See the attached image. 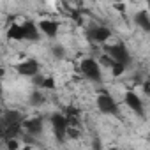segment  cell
<instances>
[{
    "label": "cell",
    "mask_w": 150,
    "mask_h": 150,
    "mask_svg": "<svg viewBox=\"0 0 150 150\" xmlns=\"http://www.w3.org/2000/svg\"><path fill=\"white\" fill-rule=\"evenodd\" d=\"M39 30H41V28H39L34 21L27 20V21H23L21 25L13 23V25L9 27V30H7V37H9L11 41H39V39H41Z\"/></svg>",
    "instance_id": "obj_1"
},
{
    "label": "cell",
    "mask_w": 150,
    "mask_h": 150,
    "mask_svg": "<svg viewBox=\"0 0 150 150\" xmlns=\"http://www.w3.org/2000/svg\"><path fill=\"white\" fill-rule=\"evenodd\" d=\"M23 115L14 110H7L2 115V136L4 139L7 138H16L21 129H23Z\"/></svg>",
    "instance_id": "obj_2"
},
{
    "label": "cell",
    "mask_w": 150,
    "mask_h": 150,
    "mask_svg": "<svg viewBox=\"0 0 150 150\" xmlns=\"http://www.w3.org/2000/svg\"><path fill=\"white\" fill-rule=\"evenodd\" d=\"M80 71L85 78L90 81H101L103 80V72H101V62L94 58H83L80 62Z\"/></svg>",
    "instance_id": "obj_3"
},
{
    "label": "cell",
    "mask_w": 150,
    "mask_h": 150,
    "mask_svg": "<svg viewBox=\"0 0 150 150\" xmlns=\"http://www.w3.org/2000/svg\"><path fill=\"white\" fill-rule=\"evenodd\" d=\"M50 122H51V129H53V134H55V138L62 143L64 139H65V136H67V131H69V120H67V115H62V113H53L51 115V118H50Z\"/></svg>",
    "instance_id": "obj_4"
},
{
    "label": "cell",
    "mask_w": 150,
    "mask_h": 150,
    "mask_svg": "<svg viewBox=\"0 0 150 150\" xmlns=\"http://www.w3.org/2000/svg\"><path fill=\"white\" fill-rule=\"evenodd\" d=\"M97 108H99V111L101 113H104V115H118V103L108 94V92H101L99 96H97Z\"/></svg>",
    "instance_id": "obj_5"
},
{
    "label": "cell",
    "mask_w": 150,
    "mask_h": 150,
    "mask_svg": "<svg viewBox=\"0 0 150 150\" xmlns=\"http://www.w3.org/2000/svg\"><path fill=\"white\" fill-rule=\"evenodd\" d=\"M106 53H108L115 62H120V64H124V65H129L131 60H132L129 50H127L125 44H122V42H117V44H113V46H108V48H106Z\"/></svg>",
    "instance_id": "obj_6"
},
{
    "label": "cell",
    "mask_w": 150,
    "mask_h": 150,
    "mask_svg": "<svg viewBox=\"0 0 150 150\" xmlns=\"http://www.w3.org/2000/svg\"><path fill=\"white\" fill-rule=\"evenodd\" d=\"M111 37V30L108 27H103V25H92L90 28H87V39L90 42H96V44H101L104 41H108Z\"/></svg>",
    "instance_id": "obj_7"
},
{
    "label": "cell",
    "mask_w": 150,
    "mask_h": 150,
    "mask_svg": "<svg viewBox=\"0 0 150 150\" xmlns=\"http://www.w3.org/2000/svg\"><path fill=\"white\" fill-rule=\"evenodd\" d=\"M16 71H18V74H21V76H25V78H34V76H37V72H39V62L34 60V58L23 60V62L18 64Z\"/></svg>",
    "instance_id": "obj_8"
},
{
    "label": "cell",
    "mask_w": 150,
    "mask_h": 150,
    "mask_svg": "<svg viewBox=\"0 0 150 150\" xmlns=\"http://www.w3.org/2000/svg\"><path fill=\"white\" fill-rule=\"evenodd\" d=\"M124 101H125V104H127V108L131 111H134L136 115H143V103H141V99L134 92H127Z\"/></svg>",
    "instance_id": "obj_9"
},
{
    "label": "cell",
    "mask_w": 150,
    "mask_h": 150,
    "mask_svg": "<svg viewBox=\"0 0 150 150\" xmlns=\"http://www.w3.org/2000/svg\"><path fill=\"white\" fill-rule=\"evenodd\" d=\"M42 118H30L23 122V129L30 134V136H39L42 132Z\"/></svg>",
    "instance_id": "obj_10"
},
{
    "label": "cell",
    "mask_w": 150,
    "mask_h": 150,
    "mask_svg": "<svg viewBox=\"0 0 150 150\" xmlns=\"http://www.w3.org/2000/svg\"><path fill=\"white\" fill-rule=\"evenodd\" d=\"M39 28L48 37H55L57 32H58V23L53 21V20H42V21H39Z\"/></svg>",
    "instance_id": "obj_11"
},
{
    "label": "cell",
    "mask_w": 150,
    "mask_h": 150,
    "mask_svg": "<svg viewBox=\"0 0 150 150\" xmlns=\"http://www.w3.org/2000/svg\"><path fill=\"white\" fill-rule=\"evenodd\" d=\"M34 85L42 88V90H53L57 87V83H55V80L51 76H39V74L34 76Z\"/></svg>",
    "instance_id": "obj_12"
},
{
    "label": "cell",
    "mask_w": 150,
    "mask_h": 150,
    "mask_svg": "<svg viewBox=\"0 0 150 150\" xmlns=\"http://www.w3.org/2000/svg\"><path fill=\"white\" fill-rule=\"evenodd\" d=\"M134 23H136L141 30H145V32L150 34V16H148L146 11H138V13L134 14Z\"/></svg>",
    "instance_id": "obj_13"
},
{
    "label": "cell",
    "mask_w": 150,
    "mask_h": 150,
    "mask_svg": "<svg viewBox=\"0 0 150 150\" xmlns=\"http://www.w3.org/2000/svg\"><path fill=\"white\" fill-rule=\"evenodd\" d=\"M44 101H46V97H44V94L41 90H35V92L30 94V104L32 106H42Z\"/></svg>",
    "instance_id": "obj_14"
},
{
    "label": "cell",
    "mask_w": 150,
    "mask_h": 150,
    "mask_svg": "<svg viewBox=\"0 0 150 150\" xmlns=\"http://www.w3.org/2000/svg\"><path fill=\"white\" fill-rule=\"evenodd\" d=\"M51 53H53L55 58H64V57H65V50H64V46H60V44L53 46V48H51Z\"/></svg>",
    "instance_id": "obj_15"
},
{
    "label": "cell",
    "mask_w": 150,
    "mask_h": 150,
    "mask_svg": "<svg viewBox=\"0 0 150 150\" xmlns=\"http://www.w3.org/2000/svg\"><path fill=\"white\" fill-rule=\"evenodd\" d=\"M99 62H101L103 65H106V67H113V65L117 64V62H115V60H113V58H111L108 53H106V55H103V57L99 58Z\"/></svg>",
    "instance_id": "obj_16"
},
{
    "label": "cell",
    "mask_w": 150,
    "mask_h": 150,
    "mask_svg": "<svg viewBox=\"0 0 150 150\" xmlns=\"http://www.w3.org/2000/svg\"><path fill=\"white\" fill-rule=\"evenodd\" d=\"M125 67L127 65H124V64H120V62H117L113 67H111V71H113V76H120V74H124V71H125Z\"/></svg>",
    "instance_id": "obj_17"
},
{
    "label": "cell",
    "mask_w": 150,
    "mask_h": 150,
    "mask_svg": "<svg viewBox=\"0 0 150 150\" xmlns=\"http://www.w3.org/2000/svg\"><path fill=\"white\" fill-rule=\"evenodd\" d=\"M6 146H7L9 150H16V148H20V143H18L14 138H7V139H6Z\"/></svg>",
    "instance_id": "obj_18"
},
{
    "label": "cell",
    "mask_w": 150,
    "mask_h": 150,
    "mask_svg": "<svg viewBox=\"0 0 150 150\" xmlns=\"http://www.w3.org/2000/svg\"><path fill=\"white\" fill-rule=\"evenodd\" d=\"M145 90H146V94L150 96V83H148V85H145Z\"/></svg>",
    "instance_id": "obj_19"
},
{
    "label": "cell",
    "mask_w": 150,
    "mask_h": 150,
    "mask_svg": "<svg viewBox=\"0 0 150 150\" xmlns=\"http://www.w3.org/2000/svg\"><path fill=\"white\" fill-rule=\"evenodd\" d=\"M146 6H148V11H150V0H146Z\"/></svg>",
    "instance_id": "obj_20"
},
{
    "label": "cell",
    "mask_w": 150,
    "mask_h": 150,
    "mask_svg": "<svg viewBox=\"0 0 150 150\" xmlns=\"http://www.w3.org/2000/svg\"><path fill=\"white\" fill-rule=\"evenodd\" d=\"M148 141H150V134H148Z\"/></svg>",
    "instance_id": "obj_21"
},
{
    "label": "cell",
    "mask_w": 150,
    "mask_h": 150,
    "mask_svg": "<svg viewBox=\"0 0 150 150\" xmlns=\"http://www.w3.org/2000/svg\"><path fill=\"white\" fill-rule=\"evenodd\" d=\"M118 2H120V0H118Z\"/></svg>",
    "instance_id": "obj_22"
}]
</instances>
